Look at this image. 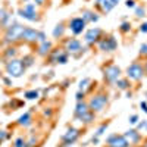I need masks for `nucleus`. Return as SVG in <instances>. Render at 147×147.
Instances as JSON below:
<instances>
[{
  "label": "nucleus",
  "mask_w": 147,
  "mask_h": 147,
  "mask_svg": "<svg viewBox=\"0 0 147 147\" xmlns=\"http://www.w3.org/2000/svg\"><path fill=\"white\" fill-rule=\"evenodd\" d=\"M6 72L10 78H19L25 72V66H24L22 60L19 59H10L6 62Z\"/></svg>",
  "instance_id": "f257e3e1"
},
{
  "label": "nucleus",
  "mask_w": 147,
  "mask_h": 147,
  "mask_svg": "<svg viewBox=\"0 0 147 147\" xmlns=\"http://www.w3.org/2000/svg\"><path fill=\"white\" fill-rule=\"evenodd\" d=\"M25 30V27L21 25V24H13V25L7 27L6 30V35H5V40L7 43H15L19 41L22 38V32Z\"/></svg>",
  "instance_id": "f03ea898"
},
{
  "label": "nucleus",
  "mask_w": 147,
  "mask_h": 147,
  "mask_svg": "<svg viewBox=\"0 0 147 147\" xmlns=\"http://www.w3.org/2000/svg\"><path fill=\"white\" fill-rule=\"evenodd\" d=\"M18 15L24 19H27L30 22H38L40 21V16L37 13V9H35V5L34 3H27L22 9L18 10Z\"/></svg>",
  "instance_id": "7ed1b4c3"
},
{
  "label": "nucleus",
  "mask_w": 147,
  "mask_h": 147,
  "mask_svg": "<svg viewBox=\"0 0 147 147\" xmlns=\"http://www.w3.org/2000/svg\"><path fill=\"white\" fill-rule=\"evenodd\" d=\"M106 105H107V96L103 94V93L93 96L90 99V102H88V107H90L91 112H94V113L96 112H102V110L106 107Z\"/></svg>",
  "instance_id": "20e7f679"
},
{
  "label": "nucleus",
  "mask_w": 147,
  "mask_h": 147,
  "mask_svg": "<svg viewBox=\"0 0 147 147\" xmlns=\"http://www.w3.org/2000/svg\"><path fill=\"white\" fill-rule=\"evenodd\" d=\"M121 68L116 66V65H107L105 69H103V77L107 82L110 84H115L119 78H121Z\"/></svg>",
  "instance_id": "39448f33"
},
{
  "label": "nucleus",
  "mask_w": 147,
  "mask_h": 147,
  "mask_svg": "<svg viewBox=\"0 0 147 147\" xmlns=\"http://www.w3.org/2000/svg\"><path fill=\"white\" fill-rule=\"evenodd\" d=\"M144 75V66L138 62H134L131 63L128 68H127V77L129 80H134V81H138L141 80Z\"/></svg>",
  "instance_id": "423d86ee"
},
{
  "label": "nucleus",
  "mask_w": 147,
  "mask_h": 147,
  "mask_svg": "<svg viewBox=\"0 0 147 147\" xmlns=\"http://www.w3.org/2000/svg\"><path fill=\"white\" fill-rule=\"evenodd\" d=\"M49 60H50V63H60V65H63V63L68 62V52H65L63 49H56V50H53L50 53Z\"/></svg>",
  "instance_id": "0eeeda50"
},
{
  "label": "nucleus",
  "mask_w": 147,
  "mask_h": 147,
  "mask_svg": "<svg viewBox=\"0 0 147 147\" xmlns=\"http://www.w3.org/2000/svg\"><path fill=\"white\" fill-rule=\"evenodd\" d=\"M116 46H118V43L115 40V37H112V35L99 40V47H100V50H103V52H113L116 49Z\"/></svg>",
  "instance_id": "6e6552de"
},
{
  "label": "nucleus",
  "mask_w": 147,
  "mask_h": 147,
  "mask_svg": "<svg viewBox=\"0 0 147 147\" xmlns=\"http://www.w3.org/2000/svg\"><path fill=\"white\" fill-rule=\"evenodd\" d=\"M107 146L109 147H128L129 143L124 136H118V134H112L107 137Z\"/></svg>",
  "instance_id": "1a4fd4ad"
},
{
  "label": "nucleus",
  "mask_w": 147,
  "mask_h": 147,
  "mask_svg": "<svg viewBox=\"0 0 147 147\" xmlns=\"http://www.w3.org/2000/svg\"><path fill=\"white\" fill-rule=\"evenodd\" d=\"M85 25H87V24H85V21H84L81 16H78V18H72L71 22H69V30L72 31V34L78 35V34H81V32L84 31Z\"/></svg>",
  "instance_id": "9d476101"
},
{
  "label": "nucleus",
  "mask_w": 147,
  "mask_h": 147,
  "mask_svg": "<svg viewBox=\"0 0 147 147\" xmlns=\"http://www.w3.org/2000/svg\"><path fill=\"white\" fill-rule=\"evenodd\" d=\"M100 35H102V30L100 28H90L84 35V40L87 44H94L100 40Z\"/></svg>",
  "instance_id": "9b49d317"
},
{
  "label": "nucleus",
  "mask_w": 147,
  "mask_h": 147,
  "mask_svg": "<svg viewBox=\"0 0 147 147\" xmlns=\"http://www.w3.org/2000/svg\"><path fill=\"white\" fill-rule=\"evenodd\" d=\"M65 50H66L68 53H78V52H82V50H84V47H82V44H81L80 40H77V38H69V40H66V43H65Z\"/></svg>",
  "instance_id": "f8f14e48"
},
{
  "label": "nucleus",
  "mask_w": 147,
  "mask_h": 147,
  "mask_svg": "<svg viewBox=\"0 0 147 147\" xmlns=\"http://www.w3.org/2000/svg\"><path fill=\"white\" fill-rule=\"evenodd\" d=\"M78 137H80V131L77 128H69L62 136V140H63L65 146H71V144H74L78 140Z\"/></svg>",
  "instance_id": "ddd939ff"
},
{
  "label": "nucleus",
  "mask_w": 147,
  "mask_h": 147,
  "mask_svg": "<svg viewBox=\"0 0 147 147\" xmlns=\"http://www.w3.org/2000/svg\"><path fill=\"white\" fill-rule=\"evenodd\" d=\"M21 40L27 41V43H35V41H38V31L25 27V30H24V32H22V38Z\"/></svg>",
  "instance_id": "4468645a"
},
{
  "label": "nucleus",
  "mask_w": 147,
  "mask_h": 147,
  "mask_svg": "<svg viewBox=\"0 0 147 147\" xmlns=\"http://www.w3.org/2000/svg\"><path fill=\"white\" fill-rule=\"evenodd\" d=\"M90 112V107H88V105L87 103H84V102H78V105H77V107H75V118L78 119V121H82V118L85 116Z\"/></svg>",
  "instance_id": "2eb2a0df"
},
{
  "label": "nucleus",
  "mask_w": 147,
  "mask_h": 147,
  "mask_svg": "<svg viewBox=\"0 0 147 147\" xmlns=\"http://www.w3.org/2000/svg\"><path fill=\"white\" fill-rule=\"evenodd\" d=\"M96 5H97V7H100L102 12H105V13H109V12L116 6L112 0H97Z\"/></svg>",
  "instance_id": "dca6fc26"
},
{
  "label": "nucleus",
  "mask_w": 147,
  "mask_h": 147,
  "mask_svg": "<svg viewBox=\"0 0 147 147\" xmlns=\"http://www.w3.org/2000/svg\"><path fill=\"white\" fill-rule=\"evenodd\" d=\"M124 137H125L127 140L129 138V141H131V143H138V141H140V138H141L140 132H138L137 129H128V131L124 134Z\"/></svg>",
  "instance_id": "f3484780"
},
{
  "label": "nucleus",
  "mask_w": 147,
  "mask_h": 147,
  "mask_svg": "<svg viewBox=\"0 0 147 147\" xmlns=\"http://www.w3.org/2000/svg\"><path fill=\"white\" fill-rule=\"evenodd\" d=\"M50 49H52V43L50 41H43L38 47V55L40 56H47L50 53Z\"/></svg>",
  "instance_id": "a211bd4d"
},
{
  "label": "nucleus",
  "mask_w": 147,
  "mask_h": 147,
  "mask_svg": "<svg viewBox=\"0 0 147 147\" xmlns=\"http://www.w3.org/2000/svg\"><path fill=\"white\" fill-rule=\"evenodd\" d=\"M81 18L85 21V24H87V22H97V21H99V16H97L96 13H93V12H90V10H84Z\"/></svg>",
  "instance_id": "6ab92c4d"
},
{
  "label": "nucleus",
  "mask_w": 147,
  "mask_h": 147,
  "mask_svg": "<svg viewBox=\"0 0 147 147\" xmlns=\"http://www.w3.org/2000/svg\"><path fill=\"white\" fill-rule=\"evenodd\" d=\"M18 124L22 125V127H28V125H31V113H30V112H25L22 116H19Z\"/></svg>",
  "instance_id": "aec40b11"
},
{
  "label": "nucleus",
  "mask_w": 147,
  "mask_h": 147,
  "mask_svg": "<svg viewBox=\"0 0 147 147\" xmlns=\"http://www.w3.org/2000/svg\"><path fill=\"white\" fill-rule=\"evenodd\" d=\"M63 32H65V25L60 22V24H57L56 28L53 30V37H55V38H59V37L63 35Z\"/></svg>",
  "instance_id": "412c9836"
},
{
  "label": "nucleus",
  "mask_w": 147,
  "mask_h": 147,
  "mask_svg": "<svg viewBox=\"0 0 147 147\" xmlns=\"http://www.w3.org/2000/svg\"><path fill=\"white\" fill-rule=\"evenodd\" d=\"M16 53H18V50H16L15 47H9V49H6V52H5V57H6L7 60H10V59H15Z\"/></svg>",
  "instance_id": "4be33fe9"
},
{
  "label": "nucleus",
  "mask_w": 147,
  "mask_h": 147,
  "mask_svg": "<svg viewBox=\"0 0 147 147\" xmlns=\"http://www.w3.org/2000/svg\"><path fill=\"white\" fill-rule=\"evenodd\" d=\"M115 85H116L119 90H127V88L129 87V81H128V80H121V78H119V80L115 82Z\"/></svg>",
  "instance_id": "5701e85b"
},
{
  "label": "nucleus",
  "mask_w": 147,
  "mask_h": 147,
  "mask_svg": "<svg viewBox=\"0 0 147 147\" xmlns=\"http://www.w3.org/2000/svg\"><path fill=\"white\" fill-rule=\"evenodd\" d=\"M24 97H25L27 100H35V99H38V91H37V90H30V91H25Z\"/></svg>",
  "instance_id": "b1692460"
},
{
  "label": "nucleus",
  "mask_w": 147,
  "mask_h": 147,
  "mask_svg": "<svg viewBox=\"0 0 147 147\" xmlns=\"http://www.w3.org/2000/svg\"><path fill=\"white\" fill-rule=\"evenodd\" d=\"M107 127H109V124H107V122H106V124H103V125H100L99 128H97V131L94 132V137H97V138H99L100 136H103V134H105V131L107 129Z\"/></svg>",
  "instance_id": "393cba45"
},
{
  "label": "nucleus",
  "mask_w": 147,
  "mask_h": 147,
  "mask_svg": "<svg viewBox=\"0 0 147 147\" xmlns=\"http://www.w3.org/2000/svg\"><path fill=\"white\" fill-rule=\"evenodd\" d=\"M32 62H34V57L31 56V55H28V56H24V59H22V63H24V66H31L32 65Z\"/></svg>",
  "instance_id": "a878e982"
},
{
  "label": "nucleus",
  "mask_w": 147,
  "mask_h": 147,
  "mask_svg": "<svg viewBox=\"0 0 147 147\" xmlns=\"http://www.w3.org/2000/svg\"><path fill=\"white\" fill-rule=\"evenodd\" d=\"M13 147H28V146H27L25 140L19 137V138H16V140H15V143H13Z\"/></svg>",
  "instance_id": "bb28decb"
},
{
  "label": "nucleus",
  "mask_w": 147,
  "mask_h": 147,
  "mask_svg": "<svg viewBox=\"0 0 147 147\" xmlns=\"http://www.w3.org/2000/svg\"><path fill=\"white\" fill-rule=\"evenodd\" d=\"M136 15H137L138 18H143V16H146V9H144L143 6H138V7H136Z\"/></svg>",
  "instance_id": "cd10ccee"
},
{
  "label": "nucleus",
  "mask_w": 147,
  "mask_h": 147,
  "mask_svg": "<svg viewBox=\"0 0 147 147\" xmlns=\"http://www.w3.org/2000/svg\"><path fill=\"white\" fill-rule=\"evenodd\" d=\"M90 82V78H84L82 81H80V91H84L87 88V84Z\"/></svg>",
  "instance_id": "c85d7f7f"
},
{
  "label": "nucleus",
  "mask_w": 147,
  "mask_h": 147,
  "mask_svg": "<svg viewBox=\"0 0 147 147\" xmlns=\"http://www.w3.org/2000/svg\"><path fill=\"white\" fill-rule=\"evenodd\" d=\"M137 131H141V132L146 131L147 132V121H141L140 122V124L137 125Z\"/></svg>",
  "instance_id": "c756f323"
},
{
  "label": "nucleus",
  "mask_w": 147,
  "mask_h": 147,
  "mask_svg": "<svg viewBox=\"0 0 147 147\" xmlns=\"http://www.w3.org/2000/svg\"><path fill=\"white\" fill-rule=\"evenodd\" d=\"M129 30H131V24H129V22H124V24L121 25V31H122V32H128Z\"/></svg>",
  "instance_id": "7c9ffc66"
},
{
  "label": "nucleus",
  "mask_w": 147,
  "mask_h": 147,
  "mask_svg": "<svg viewBox=\"0 0 147 147\" xmlns=\"http://www.w3.org/2000/svg\"><path fill=\"white\" fill-rule=\"evenodd\" d=\"M140 55L141 56H147V43L140 46Z\"/></svg>",
  "instance_id": "2f4dec72"
},
{
  "label": "nucleus",
  "mask_w": 147,
  "mask_h": 147,
  "mask_svg": "<svg viewBox=\"0 0 147 147\" xmlns=\"http://www.w3.org/2000/svg\"><path fill=\"white\" fill-rule=\"evenodd\" d=\"M129 124H131V125H137V124H138V115H132V116L129 118Z\"/></svg>",
  "instance_id": "473e14b6"
},
{
  "label": "nucleus",
  "mask_w": 147,
  "mask_h": 147,
  "mask_svg": "<svg viewBox=\"0 0 147 147\" xmlns=\"http://www.w3.org/2000/svg\"><path fill=\"white\" fill-rule=\"evenodd\" d=\"M38 41H40V43L47 41V37H46V34H44L43 31H38Z\"/></svg>",
  "instance_id": "72a5a7b5"
},
{
  "label": "nucleus",
  "mask_w": 147,
  "mask_h": 147,
  "mask_svg": "<svg viewBox=\"0 0 147 147\" xmlns=\"http://www.w3.org/2000/svg\"><path fill=\"white\" fill-rule=\"evenodd\" d=\"M84 96H85L84 91H78V93H77V100H78V102H82V100H84Z\"/></svg>",
  "instance_id": "f704fd0d"
},
{
  "label": "nucleus",
  "mask_w": 147,
  "mask_h": 147,
  "mask_svg": "<svg viewBox=\"0 0 147 147\" xmlns=\"http://www.w3.org/2000/svg\"><path fill=\"white\" fill-rule=\"evenodd\" d=\"M9 137V134L6 132V131H0V141H3L5 138H7Z\"/></svg>",
  "instance_id": "c9c22d12"
},
{
  "label": "nucleus",
  "mask_w": 147,
  "mask_h": 147,
  "mask_svg": "<svg viewBox=\"0 0 147 147\" xmlns=\"http://www.w3.org/2000/svg\"><path fill=\"white\" fill-rule=\"evenodd\" d=\"M35 143H37V138H35V137H31V140H30L27 144H28V147H34Z\"/></svg>",
  "instance_id": "e433bc0d"
},
{
  "label": "nucleus",
  "mask_w": 147,
  "mask_h": 147,
  "mask_svg": "<svg viewBox=\"0 0 147 147\" xmlns=\"http://www.w3.org/2000/svg\"><path fill=\"white\" fill-rule=\"evenodd\" d=\"M140 31H141V32H144V34L147 32V22L141 24V27H140Z\"/></svg>",
  "instance_id": "4c0bfd02"
},
{
  "label": "nucleus",
  "mask_w": 147,
  "mask_h": 147,
  "mask_svg": "<svg viewBox=\"0 0 147 147\" xmlns=\"http://www.w3.org/2000/svg\"><path fill=\"white\" fill-rule=\"evenodd\" d=\"M127 7H134V6H136V2H134V0H127Z\"/></svg>",
  "instance_id": "58836bf2"
},
{
  "label": "nucleus",
  "mask_w": 147,
  "mask_h": 147,
  "mask_svg": "<svg viewBox=\"0 0 147 147\" xmlns=\"http://www.w3.org/2000/svg\"><path fill=\"white\" fill-rule=\"evenodd\" d=\"M140 107L147 113V102H141V103H140Z\"/></svg>",
  "instance_id": "ea45409f"
},
{
  "label": "nucleus",
  "mask_w": 147,
  "mask_h": 147,
  "mask_svg": "<svg viewBox=\"0 0 147 147\" xmlns=\"http://www.w3.org/2000/svg\"><path fill=\"white\" fill-rule=\"evenodd\" d=\"M3 82H5L6 85H12V80H10V78H3Z\"/></svg>",
  "instance_id": "a19ab883"
},
{
  "label": "nucleus",
  "mask_w": 147,
  "mask_h": 147,
  "mask_svg": "<svg viewBox=\"0 0 147 147\" xmlns=\"http://www.w3.org/2000/svg\"><path fill=\"white\" fill-rule=\"evenodd\" d=\"M34 2H35V5H43L44 0H34Z\"/></svg>",
  "instance_id": "79ce46f5"
},
{
  "label": "nucleus",
  "mask_w": 147,
  "mask_h": 147,
  "mask_svg": "<svg viewBox=\"0 0 147 147\" xmlns=\"http://www.w3.org/2000/svg\"><path fill=\"white\" fill-rule=\"evenodd\" d=\"M144 74H147V63H146V66H144Z\"/></svg>",
  "instance_id": "37998d69"
},
{
  "label": "nucleus",
  "mask_w": 147,
  "mask_h": 147,
  "mask_svg": "<svg viewBox=\"0 0 147 147\" xmlns=\"http://www.w3.org/2000/svg\"><path fill=\"white\" fill-rule=\"evenodd\" d=\"M112 2H113L115 5H118V3H119V0H112Z\"/></svg>",
  "instance_id": "c03bdc74"
},
{
  "label": "nucleus",
  "mask_w": 147,
  "mask_h": 147,
  "mask_svg": "<svg viewBox=\"0 0 147 147\" xmlns=\"http://www.w3.org/2000/svg\"><path fill=\"white\" fill-rule=\"evenodd\" d=\"M143 147H147V143H146V144H144V146H143Z\"/></svg>",
  "instance_id": "a18cd8bd"
},
{
  "label": "nucleus",
  "mask_w": 147,
  "mask_h": 147,
  "mask_svg": "<svg viewBox=\"0 0 147 147\" xmlns=\"http://www.w3.org/2000/svg\"><path fill=\"white\" fill-rule=\"evenodd\" d=\"M0 75H2V71H0Z\"/></svg>",
  "instance_id": "49530a36"
},
{
  "label": "nucleus",
  "mask_w": 147,
  "mask_h": 147,
  "mask_svg": "<svg viewBox=\"0 0 147 147\" xmlns=\"http://www.w3.org/2000/svg\"><path fill=\"white\" fill-rule=\"evenodd\" d=\"M25 2H27V0H25Z\"/></svg>",
  "instance_id": "de8ad7c7"
}]
</instances>
